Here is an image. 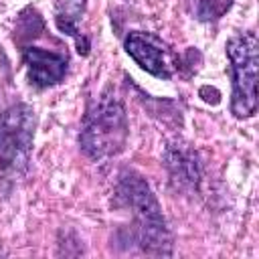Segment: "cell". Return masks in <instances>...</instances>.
<instances>
[{"label": "cell", "instance_id": "1", "mask_svg": "<svg viewBox=\"0 0 259 259\" xmlns=\"http://www.w3.org/2000/svg\"><path fill=\"white\" fill-rule=\"evenodd\" d=\"M130 123L121 101L105 91L87 109L79 134L81 150L91 160H105L119 154L127 142Z\"/></svg>", "mask_w": 259, "mask_h": 259}, {"label": "cell", "instance_id": "2", "mask_svg": "<svg viewBox=\"0 0 259 259\" xmlns=\"http://www.w3.org/2000/svg\"><path fill=\"white\" fill-rule=\"evenodd\" d=\"M117 196L134 212L136 221V241L152 255H170V233L162 217L160 204L150 190L148 182L136 172H123L117 184Z\"/></svg>", "mask_w": 259, "mask_h": 259}, {"label": "cell", "instance_id": "3", "mask_svg": "<svg viewBox=\"0 0 259 259\" xmlns=\"http://www.w3.org/2000/svg\"><path fill=\"white\" fill-rule=\"evenodd\" d=\"M36 113L26 103H16L0 113V178L14 180L28 170Z\"/></svg>", "mask_w": 259, "mask_h": 259}, {"label": "cell", "instance_id": "4", "mask_svg": "<svg viewBox=\"0 0 259 259\" xmlns=\"http://www.w3.org/2000/svg\"><path fill=\"white\" fill-rule=\"evenodd\" d=\"M227 57L231 63L233 93L231 113L239 119L251 117L257 109V63L259 45L253 32H241L227 40Z\"/></svg>", "mask_w": 259, "mask_h": 259}, {"label": "cell", "instance_id": "5", "mask_svg": "<svg viewBox=\"0 0 259 259\" xmlns=\"http://www.w3.org/2000/svg\"><path fill=\"white\" fill-rule=\"evenodd\" d=\"M125 53L150 75L160 79L172 77V63L168 59V51L160 42L158 36L150 32H130L125 38Z\"/></svg>", "mask_w": 259, "mask_h": 259}, {"label": "cell", "instance_id": "6", "mask_svg": "<svg viewBox=\"0 0 259 259\" xmlns=\"http://www.w3.org/2000/svg\"><path fill=\"white\" fill-rule=\"evenodd\" d=\"M28 77L36 87H51L63 81L67 73V57L40 47H26L22 51Z\"/></svg>", "mask_w": 259, "mask_h": 259}, {"label": "cell", "instance_id": "7", "mask_svg": "<svg viewBox=\"0 0 259 259\" xmlns=\"http://www.w3.org/2000/svg\"><path fill=\"white\" fill-rule=\"evenodd\" d=\"M164 164L172 180L180 188H196L200 182V162L196 152L182 142H174L166 148Z\"/></svg>", "mask_w": 259, "mask_h": 259}, {"label": "cell", "instance_id": "8", "mask_svg": "<svg viewBox=\"0 0 259 259\" xmlns=\"http://www.w3.org/2000/svg\"><path fill=\"white\" fill-rule=\"evenodd\" d=\"M83 10H85V0H55V20L59 30L75 36L79 47H81L79 22H81Z\"/></svg>", "mask_w": 259, "mask_h": 259}, {"label": "cell", "instance_id": "9", "mask_svg": "<svg viewBox=\"0 0 259 259\" xmlns=\"http://www.w3.org/2000/svg\"><path fill=\"white\" fill-rule=\"evenodd\" d=\"M231 6V0H188V8L200 22L217 20Z\"/></svg>", "mask_w": 259, "mask_h": 259}]
</instances>
